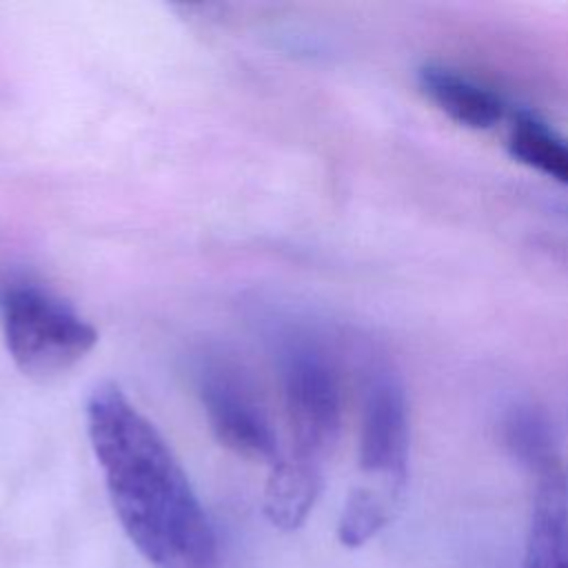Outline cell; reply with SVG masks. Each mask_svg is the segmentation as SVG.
<instances>
[{"label":"cell","instance_id":"obj_6","mask_svg":"<svg viewBox=\"0 0 568 568\" xmlns=\"http://www.w3.org/2000/svg\"><path fill=\"white\" fill-rule=\"evenodd\" d=\"M532 477L524 568H568V468L559 462Z\"/></svg>","mask_w":568,"mask_h":568},{"label":"cell","instance_id":"obj_7","mask_svg":"<svg viewBox=\"0 0 568 568\" xmlns=\"http://www.w3.org/2000/svg\"><path fill=\"white\" fill-rule=\"evenodd\" d=\"M417 80L428 100L462 126L486 131L506 115L501 95L464 71L446 64H424L417 71Z\"/></svg>","mask_w":568,"mask_h":568},{"label":"cell","instance_id":"obj_4","mask_svg":"<svg viewBox=\"0 0 568 568\" xmlns=\"http://www.w3.org/2000/svg\"><path fill=\"white\" fill-rule=\"evenodd\" d=\"M410 417L399 377L384 364H375L364 384L359 422V468L368 488L395 504L408 477Z\"/></svg>","mask_w":568,"mask_h":568},{"label":"cell","instance_id":"obj_5","mask_svg":"<svg viewBox=\"0 0 568 568\" xmlns=\"http://www.w3.org/2000/svg\"><path fill=\"white\" fill-rule=\"evenodd\" d=\"M197 393L215 439L246 459L277 464L275 430L251 382L229 362L213 359L197 373Z\"/></svg>","mask_w":568,"mask_h":568},{"label":"cell","instance_id":"obj_10","mask_svg":"<svg viewBox=\"0 0 568 568\" xmlns=\"http://www.w3.org/2000/svg\"><path fill=\"white\" fill-rule=\"evenodd\" d=\"M508 151L521 164L568 186V138L528 111H519L508 135Z\"/></svg>","mask_w":568,"mask_h":568},{"label":"cell","instance_id":"obj_1","mask_svg":"<svg viewBox=\"0 0 568 568\" xmlns=\"http://www.w3.org/2000/svg\"><path fill=\"white\" fill-rule=\"evenodd\" d=\"M87 430L111 506L153 568H220L217 537L158 428L113 382L87 399Z\"/></svg>","mask_w":568,"mask_h":568},{"label":"cell","instance_id":"obj_3","mask_svg":"<svg viewBox=\"0 0 568 568\" xmlns=\"http://www.w3.org/2000/svg\"><path fill=\"white\" fill-rule=\"evenodd\" d=\"M284 406L293 453L324 468L342 428V386L333 359L313 342L284 351Z\"/></svg>","mask_w":568,"mask_h":568},{"label":"cell","instance_id":"obj_8","mask_svg":"<svg viewBox=\"0 0 568 568\" xmlns=\"http://www.w3.org/2000/svg\"><path fill=\"white\" fill-rule=\"evenodd\" d=\"M322 468L297 457L271 466L264 488V515L280 530L300 528L322 493Z\"/></svg>","mask_w":568,"mask_h":568},{"label":"cell","instance_id":"obj_11","mask_svg":"<svg viewBox=\"0 0 568 568\" xmlns=\"http://www.w3.org/2000/svg\"><path fill=\"white\" fill-rule=\"evenodd\" d=\"M395 501L386 495L368 488L357 486L348 493L339 521H337V537L344 546L357 548L373 539L393 517Z\"/></svg>","mask_w":568,"mask_h":568},{"label":"cell","instance_id":"obj_2","mask_svg":"<svg viewBox=\"0 0 568 568\" xmlns=\"http://www.w3.org/2000/svg\"><path fill=\"white\" fill-rule=\"evenodd\" d=\"M2 326L13 364L40 382L73 368L98 342V331L73 308L27 284L2 295Z\"/></svg>","mask_w":568,"mask_h":568},{"label":"cell","instance_id":"obj_9","mask_svg":"<svg viewBox=\"0 0 568 568\" xmlns=\"http://www.w3.org/2000/svg\"><path fill=\"white\" fill-rule=\"evenodd\" d=\"M501 437L508 453L530 475H537L544 468L564 462L552 424L535 406H513L501 422Z\"/></svg>","mask_w":568,"mask_h":568}]
</instances>
